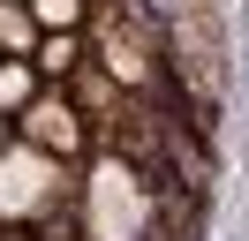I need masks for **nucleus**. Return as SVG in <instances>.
I'll use <instances>...</instances> for the list:
<instances>
[{
    "label": "nucleus",
    "instance_id": "423d86ee",
    "mask_svg": "<svg viewBox=\"0 0 249 241\" xmlns=\"http://www.w3.org/2000/svg\"><path fill=\"white\" fill-rule=\"evenodd\" d=\"M31 98H38V68H31V60H8V53H0V120H16Z\"/></svg>",
    "mask_w": 249,
    "mask_h": 241
},
{
    "label": "nucleus",
    "instance_id": "0eeeda50",
    "mask_svg": "<svg viewBox=\"0 0 249 241\" xmlns=\"http://www.w3.org/2000/svg\"><path fill=\"white\" fill-rule=\"evenodd\" d=\"M76 60H83L76 30H46V38H38V53H31V68H38V75H68Z\"/></svg>",
    "mask_w": 249,
    "mask_h": 241
},
{
    "label": "nucleus",
    "instance_id": "6e6552de",
    "mask_svg": "<svg viewBox=\"0 0 249 241\" xmlns=\"http://www.w3.org/2000/svg\"><path fill=\"white\" fill-rule=\"evenodd\" d=\"M31 15H38V30H76L83 0H31Z\"/></svg>",
    "mask_w": 249,
    "mask_h": 241
},
{
    "label": "nucleus",
    "instance_id": "f257e3e1",
    "mask_svg": "<svg viewBox=\"0 0 249 241\" xmlns=\"http://www.w3.org/2000/svg\"><path fill=\"white\" fill-rule=\"evenodd\" d=\"M166 75L181 83L189 120L212 136L219 105H227V23H219V0H174V15H166Z\"/></svg>",
    "mask_w": 249,
    "mask_h": 241
},
{
    "label": "nucleus",
    "instance_id": "1a4fd4ad",
    "mask_svg": "<svg viewBox=\"0 0 249 241\" xmlns=\"http://www.w3.org/2000/svg\"><path fill=\"white\" fill-rule=\"evenodd\" d=\"M0 151H8V120H0Z\"/></svg>",
    "mask_w": 249,
    "mask_h": 241
},
{
    "label": "nucleus",
    "instance_id": "39448f33",
    "mask_svg": "<svg viewBox=\"0 0 249 241\" xmlns=\"http://www.w3.org/2000/svg\"><path fill=\"white\" fill-rule=\"evenodd\" d=\"M38 38H46V30H38V15L23 8V0H0V53H8V60H31Z\"/></svg>",
    "mask_w": 249,
    "mask_h": 241
},
{
    "label": "nucleus",
    "instance_id": "20e7f679",
    "mask_svg": "<svg viewBox=\"0 0 249 241\" xmlns=\"http://www.w3.org/2000/svg\"><path fill=\"white\" fill-rule=\"evenodd\" d=\"M61 83H68V105H76V113H83V120H106V113H113V105H121V98H128V90H121V83H113V75H106V68H98V60H76V68H68V75H61Z\"/></svg>",
    "mask_w": 249,
    "mask_h": 241
},
{
    "label": "nucleus",
    "instance_id": "f03ea898",
    "mask_svg": "<svg viewBox=\"0 0 249 241\" xmlns=\"http://www.w3.org/2000/svg\"><path fill=\"white\" fill-rule=\"evenodd\" d=\"M76 211V181H68V158H46V151H0V226L16 219H61Z\"/></svg>",
    "mask_w": 249,
    "mask_h": 241
},
{
    "label": "nucleus",
    "instance_id": "7ed1b4c3",
    "mask_svg": "<svg viewBox=\"0 0 249 241\" xmlns=\"http://www.w3.org/2000/svg\"><path fill=\"white\" fill-rule=\"evenodd\" d=\"M16 128H23V143L46 151V158H83V151H91V120L68 105V90H38L16 113Z\"/></svg>",
    "mask_w": 249,
    "mask_h": 241
}]
</instances>
